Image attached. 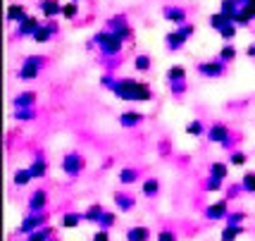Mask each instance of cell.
Masks as SVG:
<instances>
[{
	"instance_id": "obj_33",
	"label": "cell",
	"mask_w": 255,
	"mask_h": 241,
	"mask_svg": "<svg viewBox=\"0 0 255 241\" xmlns=\"http://www.w3.org/2000/svg\"><path fill=\"white\" fill-rule=\"evenodd\" d=\"M103 213H105V208H103L100 203H93V206H89V210L84 213V222H93V225H96Z\"/></svg>"
},
{
	"instance_id": "obj_50",
	"label": "cell",
	"mask_w": 255,
	"mask_h": 241,
	"mask_svg": "<svg viewBox=\"0 0 255 241\" xmlns=\"http://www.w3.org/2000/svg\"><path fill=\"white\" fill-rule=\"evenodd\" d=\"M14 241H26V239H14Z\"/></svg>"
},
{
	"instance_id": "obj_25",
	"label": "cell",
	"mask_w": 255,
	"mask_h": 241,
	"mask_svg": "<svg viewBox=\"0 0 255 241\" xmlns=\"http://www.w3.org/2000/svg\"><path fill=\"white\" fill-rule=\"evenodd\" d=\"M81 222H84V213H65V215L60 218V225H62L65 230H77Z\"/></svg>"
},
{
	"instance_id": "obj_44",
	"label": "cell",
	"mask_w": 255,
	"mask_h": 241,
	"mask_svg": "<svg viewBox=\"0 0 255 241\" xmlns=\"http://www.w3.org/2000/svg\"><path fill=\"white\" fill-rule=\"evenodd\" d=\"M224 194H227V198H229V201H234V198H239L241 194H244V187H241V182H239V184H229Z\"/></svg>"
},
{
	"instance_id": "obj_1",
	"label": "cell",
	"mask_w": 255,
	"mask_h": 241,
	"mask_svg": "<svg viewBox=\"0 0 255 241\" xmlns=\"http://www.w3.org/2000/svg\"><path fill=\"white\" fill-rule=\"evenodd\" d=\"M103 88H108L112 96H117L120 100H127V103H150L153 100V88L148 86L145 81L141 79H131V77H124V79H115L110 72H105L103 79H100Z\"/></svg>"
},
{
	"instance_id": "obj_35",
	"label": "cell",
	"mask_w": 255,
	"mask_h": 241,
	"mask_svg": "<svg viewBox=\"0 0 255 241\" xmlns=\"http://www.w3.org/2000/svg\"><path fill=\"white\" fill-rule=\"evenodd\" d=\"M169 86V93L174 96V98H184L186 96V91H189V81H172V84H167Z\"/></svg>"
},
{
	"instance_id": "obj_7",
	"label": "cell",
	"mask_w": 255,
	"mask_h": 241,
	"mask_svg": "<svg viewBox=\"0 0 255 241\" xmlns=\"http://www.w3.org/2000/svg\"><path fill=\"white\" fill-rule=\"evenodd\" d=\"M60 167H62V172H65L67 177H79L84 172V167H86V158L79 153V151H72V153H67L65 158H62Z\"/></svg>"
},
{
	"instance_id": "obj_8",
	"label": "cell",
	"mask_w": 255,
	"mask_h": 241,
	"mask_svg": "<svg viewBox=\"0 0 255 241\" xmlns=\"http://www.w3.org/2000/svg\"><path fill=\"white\" fill-rule=\"evenodd\" d=\"M105 29L115 31L120 38H124V41H131L133 38V29H131V24H129V19H127V14H115V17H110V19L105 22Z\"/></svg>"
},
{
	"instance_id": "obj_16",
	"label": "cell",
	"mask_w": 255,
	"mask_h": 241,
	"mask_svg": "<svg viewBox=\"0 0 255 241\" xmlns=\"http://www.w3.org/2000/svg\"><path fill=\"white\" fill-rule=\"evenodd\" d=\"M45 208H48V191L45 189H36L31 196L26 198V210L36 213V210H45Z\"/></svg>"
},
{
	"instance_id": "obj_12",
	"label": "cell",
	"mask_w": 255,
	"mask_h": 241,
	"mask_svg": "<svg viewBox=\"0 0 255 241\" xmlns=\"http://www.w3.org/2000/svg\"><path fill=\"white\" fill-rule=\"evenodd\" d=\"M145 115L143 112H138V110H124L122 115H120V127L122 129H136L138 124H143Z\"/></svg>"
},
{
	"instance_id": "obj_30",
	"label": "cell",
	"mask_w": 255,
	"mask_h": 241,
	"mask_svg": "<svg viewBox=\"0 0 255 241\" xmlns=\"http://www.w3.org/2000/svg\"><path fill=\"white\" fill-rule=\"evenodd\" d=\"M165 79H167V84H172V81H186V69H184L181 65L169 67V69H167V74H165Z\"/></svg>"
},
{
	"instance_id": "obj_14",
	"label": "cell",
	"mask_w": 255,
	"mask_h": 241,
	"mask_svg": "<svg viewBox=\"0 0 255 241\" xmlns=\"http://www.w3.org/2000/svg\"><path fill=\"white\" fill-rule=\"evenodd\" d=\"M162 17H165L169 24H184L189 19V12L184 10V7H177V5H165L162 7Z\"/></svg>"
},
{
	"instance_id": "obj_21",
	"label": "cell",
	"mask_w": 255,
	"mask_h": 241,
	"mask_svg": "<svg viewBox=\"0 0 255 241\" xmlns=\"http://www.w3.org/2000/svg\"><path fill=\"white\" fill-rule=\"evenodd\" d=\"M26 17V5H22V2H12V5H7V12H5V19L10 24H19Z\"/></svg>"
},
{
	"instance_id": "obj_18",
	"label": "cell",
	"mask_w": 255,
	"mask_h": 241,
	"mask_svg": "<svg viewBox=\"0 0 255 241\" xmlns=\"http://www.w3.org/2000/svg\"><path fill=\"white\" fill-rule=\"evenodd\" d=\"M36 100H38L36 91H19L12 98V103H14V108H36Z\"/></svg>"
},
{
	"instance_id": "obj_13",
	"label": "cell",
	"mask_w": 255,
	"mask_h": 241,
	"mask_svg": "<svg viewBox=\"0 0 255 241\" xmlns=\"http://www.w3.org/2000/svg\"><path fill=\"white\" fill-rule=\"evenodd\" d=\"M186 43H189V36H186V33H181L179 29H174V31H169L165 36V45H167V50H169V53H179Z\"/></svg>"
},
{
	"instance_id": "obj_20",
	"label": "cell",
	"mask_w": 255,
	"mask_h": 241,
	"mask_svg": "<svg viewBox=\"0 0 255 241\" xmlns=\"http://www.w3.org/2000/svg\"><path fill=\"white\" fill-rule=\"evenodd\" d=\"M141 196H145V198L160 196V179L157 177H145L143 184H141Z\"/></svg>"
},
{
	"instance_id": "obj_11",
	"label": "cell",
	"mask_w": 255,
	"mask_h": 241,
	"mask_svg": "<svg viewBox=\"0 0 255 241\" xmlns=\"http://www.w3.org/2000/svg\"><path fill=\"white\" fill-rule=\"evenodd\" d=\"M41 26V19L38 17H33V14H26L22 22L17 24V31H14V38H31L33 33H36V29Z\"/></svg>"
},
{
	"instance_id": "obj_19",
	"label": "cell",
	"mask_w": 255,
	"mask_h": 241,
	"mask_svg": "<svg viewBox=\"0 0 255 241\" xmlns=\"http://www.w3.org/2000/svg\"><path fill=\"white\" fill-rule=\"evenodd\" d=\"M150 237H153V232L145 225H133L127 230V241H150Z\"/></svg>"
},
{
	"instance_id": "obj_41",
	"label": "cell",
	"mask_w": 255,
	"mask_h": 241,
	"mask_svg": "<svg viewBox=\"0 0 255 241\" xmlns=\"http://www.w3.org/2000/svg\"><path fill=\"white\" fill-rule=\"evenodd\" d=\"M246 163H248V155H246L244 151H229V165H234V167H244Z\"/></svg>"
},
{
	"instance_id": "obj_10",
	"label": "cell",
	"mask_w": 255,
	"mask_h": 241,
	"mask_svg": "<svg viewBox=\"0 0 255 241\" xmlns=\"http://www.w3.org/2000/svg\"><path fill=\"white\" fill-rule=\"evenodd\" d=\"M57 31H60V26H57L55 19H48V22H41V26L36 29V33H33V43H48L53 36H57Z\"/></svg>"
},
{
	"instance_id": "obj_32",
	"label": "cell",
	"mask_w": 255,
	"mask_h": 241,
	"mask_svg": "<svg viewBox=\"0 0 255 241\" xmlns=\"http://www.w3.org/2000/svg\"><path fill=\"white\" fill-rule=\"evenodd\" d=\"M239 10H241V5H239V0H222L220 2V12H224L227 17H236L239 14Z\"/></svg>"
},
{
	"instance_id": "obj_49",
	"label": "cell",
	"mask_w": 255,
	"mask_h": 241,
	"mask_svg": "<svg viewBox=\"0 0 255 241\" xmlns=\"http://www.w3.org/2000/svg\"><path fill=\"white\" fill-rule=\"evenodd\" d=\"M246 55H248V57H255V43L246 48Z\"/></svg>"
},
{
	"instance_id": "obj_51",
	"label": "cell",
	"mask_w": 255,
	"mask_h": 241,
	"mask_svg": "<svg viewBox=\"0 0 255 241\" xmlns=\"http://www.w3.org/2000/svg\"><path fill=\"white\" fill-rule=\"evenodd\" d=\"M77 2H81V0H77Z\"/></svg>"
},
{
	"instance_id": "obj_9",
	"label": "cell",
	"mask_w": 255,
	"mask_h": 241,
	"mask_svg": "<svg viewBox=\"0 0 255 241\" xmlns=\"http://www.w3.org/2000/svg\"><path fill=\"white\" fill-rule=\"evenodd\" d=\"M227 215H229V198L227 196L220 198V201H215V203H210L208 208L203 210V218L208 220V222H220V220H227Z\"/></svg>"
},
{
	"instance_id": "obj_36",
	"label": "cell",
	"mask_w": 255,
	"mask_h": 241,
	"mask_svg": "<svg viewBox=\"0 0 255 241\" xmlns=\"http://www.w3.org/2000/svg\"><path fill=\"white\" fill-rule=\"evenodd\" d=\"M96 225H98V230H112V227L117 225V215H112L110 210H105Z\"/></svg>"
},
{
	"instance_id": "obj_5",
	"label": "cell",
	"mask_w": 255,
	"mask_h": 241,
	"mask_svg": "<svg viewBox=\"0 0 255 241\" xmlns=\"http://www.w3.org/2000/svg\"><path fill=\"white\" fill-rule=\"evenodd\" d=\"M48 225V210H36V213H26L22 220V225L14 230V234H31V232L41 230V227H45Z\"/></svg>"
},
{
	"instance_id": "obj_27",
	"label": "cell",
	"mask_w": 255,
	"mask_h": 241,
	"mask_svg": "<svg viewBox=\"0 0 255 241\" xmlns=\"http://www.w3.org/2000/svg\"><path fill=\"white\" fill-rule=\"evenodd\" d=\"M29 170H31L33 179H43L48 175V163H45V158H33V163L29 165Z\"/></svg>"
},
{
	"instance_id": "obj_17",
	"label": "cell",
	"mask_w": 255,
	"mask_h": 241,
	"mask_svg": "<svg viewBox=\"0 0 255 241\" xmlns=\"http://www.w3.org/2000/svg\"><path fill=\"white\" fill-rule=\"evenodd\" d=\"M38 10H41V14L45 19H55L57 14H62V2L60 0H41Z\"/></svg>"
},
{
	"instance_id": "obj_46",
	"label": "cell",
	"mask_w": 255,
	"mask_h": 241,
	"mask_svg": "<svg viewBox=\"0 0 255 241\" xmlns=\"http://www.w3.org/2000/svg\"><path fill=\"white\" fill-rule=\"evenodd\" d=\"M217 33L222 36L224 41H234V36H236V24H234V22H232V24H227L222 31H217Z\"/></svg>"
},
{
	"instance_id": "obj_6",
	"label": "cell",
	"mask_w": 255,
	"mask_h": 241,
	"mask_svg": "<svg viewBox=\"0 0 255 241\" xmlns=\"http://www.w3.org/2000/svg\"><path fill=\"white\" fill-rule=\"evenodd\" d=\"M227 65L222 57H215V60H205V62H198L196 65V72H198L203 79H222L227 74Z\"/></svg>"
},
{
	"instance_id": "obj_40",
	"label": "cell",
	"mask_w": 255,
	"mask_h": 241,
	"mask_svg": "<svg viewBox=\"0 0 255 241\" xmlns=\"http://www.w3.org/2000/svg\"><path fill=\"white\" fill-rule=\"evenodd\" d=\"M246 220H248V215H246L244 210H229V215H227V225H244Z\"/></svg>"
},
{
	"instance_id": "obj_42",
	"label": "cell",
	"mask_w": 255,
	"mask_h": 241,
	"mask_svg": "<svg viewBox=\"0 0 255 241\" xmlns=\"http://www.w3.org/2000/svg\"><path fill=\"white\" fill-rule=\"evenodd\" d=\"M241 187H244V194H255V172H246Z\"/></svg>"
},
{
	"instance_id": "obj_23",
	"label": "cell",
	"mask_w": 255,
	"mask_h": 241,
	"mask_svg": "<svg viewBox=\"0 0 255 241\" xmlns=\"http://www.w3.org/2000/svg\"><path fill=\"white\" fill-rule=\"evenodd\" d=\"M244 232H246L244 225H227V222H224V230L220 232V239L222 241H236Z\"/></svg>"
},
{
	"instance_id": "obj_34",
	"label": "cell",
	"mask_w": 255,
	"mask_h": 241,
	"mask_svg": "<svg viewBox=\"0 0 255 241\" xmlns=\"http://www.w3.org/2000/svg\"><path fill=\"white\" fill-rule=\"evenodd\" d=\"M186 134H191V136L200 139V136H205V134H208V129H205V124H203L200 120H191L189 124H186Z\"/></svg>"
},
{
	"instance_id": "obj_29",
	"label": "cell",
	"mask_w": 255,
	"mask_h": 241,
	"mask_svg": "<svg viewBox=\"0 0 255 241\" xmlns=\"http://www.w3.org/2000/svg\"><path fill=\"white\" fill-rule=\"evenodd\" d=\"M208 175L227 182V177H229V163H212L210 170H208Z\"/></svg>"
},
{
	"instance_id": "obj_37",
	"label": "cell",
	"mask_w": 255,
	"mask_h": 241,
	"mask_svg": "<svg viewBox=\"0 0 255 241\" xmlns=\"http://www.w3.org/2000/svg\"><path fill=\"white\" fill-rule=\"evenodd\" d=\"M14 120L17 122L36 120V108H14Z\"/></svg>"
},
{
	"instance_id": "obj_28",
	"label": "cell",
	"mask_w": 255,
	"mask_h": 241,
	"mask_svg": "<svg viewBox=\"0 0 255 241\" xmlns=\"http://www.w3.org/2000/svg\"><path fill=\"white\" fill-rule=\"evenodd\" d=\"M150 67H153V60H150V55L141 53V55H136V57H133V69H136V72L145 74V72H150Z\"/></svg>"
},
{
	"instance_id": "obj_24",
	"label": "cell",
	"mask_w": 255,
	"mask_h": 241,
	"mask_svg": "<svg viewBox=\"0 0 255 241\" xmlns=\"http://www.w3.org/2000/svg\"><path fill=\"white\" fill-rule=\"evenodd\" d=\"M29 182H33V175L29 167H22V170H14V175H12V184L17 189H24Z\"/></svg>"
},
{
	"instance_id": "obj_38",
	"label": "cell",
	"mask_w": 255,
	"mask_h": 241,
	"mask_svg": "<svg viewBox=\"0 0 255 241\" xmlns=\"http://www.w3.org/2000/svg\"><path fill=\"white\" fill-rule=\"evenodd\" d=\"M62 17H65V19H77L79 17V2L77 0H69V2L62 5Z\"/></svg>"
},
{
	"instance_id": "obj_45",
	"label": "cell",
	"mask_w": 255,
	"mask_h": 241,
	"mask_svg": "<svg viewBox=\"0 0 255 241\" xmlns=\"http://www.w3.org/2000/svg\"><path fill=\"white\" fill-rule=\"evenodd\" d=\"M155 239L157 241H177V232H174V230H167V227H165V230H160L155 234Z\"/></svg>"
},
{
	"instance_id": "obj_15",
	"label": "cell",
	"mask_w": 255,
	"mask_h": 241,
	"mask_svg": "<svg viewBox=\"0 0 255 241\" xmlns=\"http://www.w3.org/2000/svg\"><path fill=\"white\" fill-rule=\"evenodd\" d=\"M112 201H115L120 213H131L136 208V198L131 194H127V191H112Z\"/></svg>"
},
{
	"instance_id": "obj_48",
	"label": "cell",
	"mask_w": 255,
	"mask_h": 241,
	"mask_svg": "<svg viewBox=\"0 0 255 241\" xmlns=\"http://www.w3.org/2000/svg\"><path fill=\"white\" fill-rule=\"evenodd\" d=\"M239 5H241V7H248V10L255 14V0H239Z\"/></svg>"
},
{
	"instance_id": "obj_39",
	"label": "cell",
	"mask_w": 255,
	"mask_h": 241,
	"mask_svg": "<svg viewBox=\"0 0 255 241\" xmlns=\"http://www.w3.org/2000/svg\"><path fill=\"white\" fill-rule=\"evenodd\" d=\"M203 189H205V191H210V194H215V191H222L224 189V182L222 179H217V177L208 175V179L203 182Z\"/></svg>"
},
{
	"instance_id": "obj_2",
	"label": "cell",
	"mask_w": 255,
	"mask_h": 241,
	"mask_svg": "<svg viewBox=\"0 0 255 241\" xmlns=\"http://www.w3.org/2000/svg\"><path fill=\"white\" fill-rule=\"evenodd\" d=\"M93 43H96V48H98V53L105 57V60H117L120 55H122L124 50V38H120L115 31H110V29H103V31H98L93 38H91Z\"/></svg>"
},
{
	"instance_id": "obj_3",
	"label": "cell",
	"mask_w": 255,
	"mask_h": 241,
	"mask_svg": "<svg viewBox=\"0 0 255 241\" xmlns=\"http://www.w3.org/2000/svg\"><path fill=\"white\" fill-rule=\"evenodd\" d=\"M48 67V57L45 55H26L22 60V65L17 69V79L19 81H36Z\"/></svg>"
},
{
	"instance_id": "obj_4",
	"label": "cell",
	"mask_w": 255,
	"mask_h": 241,
	"mask_svg": "<svg viewBox=\"0 0 255 241\" xmlns=\"http://www.w3.org/2000/svg\"><path fill=\"white\" fill-rule=\"evenodd\" d=\"M208 141L222 146L224 151H234V143L239 141V139L234 136L232 129L224 122H212L210 127H208Z\"/></svg>"
},
{
	"instance_id": "obj_43",
	"label": "cell",
	"mask_w": 255,
	"mask_h": 241,
	"mask_svg": "<svg viewBox=\"0 0 255 241\" xmlns=\"http://www.w3.org/2000/svg\"><path fill=\"white\" fill-rule=\"evenodd\" d=\"M217 57H222L224 62H234V60H236V48H234L232 43H227L222 50H220V55H217Z\"/></svg>"
},
{
	"instance_id": "obj_22",
	"label": "cell",
	"mask_w": 255,
	"mask_h": 241,
	"mask_svg": "<svg viewBox=\"0 0 255 241\" xmlns=\"http://www.w3.org/2000/svg\"><path fill=\"white\" fill-rule=\"evenodd\" d=\"M138 177H141V170H138V167H124L117 179H120V184H122V187H131V184L138 182Z\"/></svg>"
},
{
	"instance_id": "obj_26",
	"label": "cell",
	"mask_w": 255,
	"mask_h": 241,
	"mask_svg": "<svg viewBox=\"0 0 255 241\" xmlns=\"http://www.w3.org/2000/svg\"><path fill=\"white\" fill-rule=\"evenodd\" d=\"M55 237V230L53 227H41V230H36V232H31V234H26V241H50Z\"/></svg>"
},
{
	"instance_id": "obj_47",
	"label": "cell",
	"mask_w": 255,
	"mask_h": 241,
	"mask_svg": "<svg viewBox=\"0 0 255 241\" xmlns=\"http://www.w3.org/2000/svg\"><path fill=\"white\" fill-rule=\"evenodd\" d=\"M91 241H110V230H98Z\"/></svg>"
},
{
	"instance_id": "obj_31",
	"label": "cell",
	"mask_w": 255,
	"mask_h": 241,
	"mask_svg": "<svg viewBox=\"0 0 255 241\" xmlns=\"http://www.w3.org/2000/svg\"><path fill=\"white\" fill-rule=\"evenodd\" d=\"M232 22L234 19L232 17H227L224 12H215V14L210 17V26L215 29V31H222L224 26H227V24H232Z\"/></svg>"
}]
</instances>
